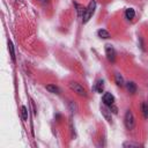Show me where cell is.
<instances>
[{
    "mask_svg": "<svg viewBox=\"0 0 148 148\" xmlns=\"http://www.w3.org/2000/svg\"><path fill=\"white\" fill-rule=\"evenodd\" d=\"M95 8H96V1L95 0H91V1L89 3V5L87 6L85 13H83V16H82V22L83 23H87L90 20V17L92 16V14H94V12H95Z\"/></svg>",
    "mask_w": 148,
    "mask_h": 148,
    "instance_id": "1",
    "label": "cell"
},
{
    "mask_svg": "<svg viewBox=\"0 0 148 148\" xmlns=\"http://www.w3.org/2000/svg\"><path fill=\"white\" fill-rule=\"evenodd\" d=\"M124 124H125L127 130H133L135 127V118H134V115L131 110L126 111L125 117H124Z\"/></svg>",
    "mask_w": 148,
    "mask_h": 148,
    "instance_id": "2",
    "label": "cell"
},
{
    "mask_svg": "<svg viewBox=\"0 0 148 148\" xmlns=\"http://www.w3.org/2000/svg\"><path fill=\"white\" fill-rule=\"evenodd\" d=\"M69 88H71L74 92H77L79 96H86V95H87L85 88H83L80 83H78V82H71V83H69Z\"/></svg>",
    "mask_w": 148,
    "mask_h": 148,
    "instance_id": "3",
    "label": "cell"
},
{
    "mask_svg": "<svg viewBox=\"0 0 148 148\" xmlns=\"http://www.w3.org/2000/svg\"><path fill=\"white\" fill-rule=\"evenodd\" d=\"M105 53H106V58L109 61L114 63L116 60V51H115L112 45H110V44L105 45Z\"/></svg>",
    "mask_w": 148,
    "mask_h": 148,
    "instance_id": "4",
    "label": "cell"
},
{
    "mask_svg": "<svg viewBox=\"0 0 148 148\" xmlns=\"http://www.w3.org/2000/svg\"><path fill=\"white\" fill-rule=\"evenodd\" d=\"M102 101H103V104L105 106H111L112 104H115V97L111 92H105L102 97Z\"/></svg>",
    "mask_w": 148,
    "mask_h": 148,
    "instance_id": "5",
    "label": "cell"
},
{
    "mask_svg": "<svg viewBox=\"0 0 148 148\" xmlns=\"http://www.w3.org/2000/svg\"><path fill=\"white\" fill-rule=\"evenodd\" d=\"M101 112H102L103 117L105 118V120H108L109 123H111L112 118H111V111H110V109H106L105 106H103V108H101Z\"/></svg>",
    "mask_w": 148,
    "mask_h": 148,
    "instance_id": "6",
    "label": "cell"
},
{
    "mask_svg": "<svg viewBox=\"0 0 148 148\" xmlns=\"http://www.w3.org/2000/svg\"><path fill=\"white\" fill-rule=\"evenodd\" d=\"M45 88H46V90H49L50 92H52V94H57V95L60 94V89L56 85H48Z\"/></svg>",
    "mask_w": 148,
    "mask_h": 148,
    "instance_id": "7",
    "label": "cell"
},
{
    "mask_svg": "<svg viewBox=\"0 0 148 148\" xmlns=\"http://www.w3.org/2000/svg\"><path fill=\"white\" fill-rule=\"evenodd\" d=\"M125 16H126L127 20H132V18H134V16H135L134 9H133V8H127V9L125 11Z\"/></svg>",
    "mask_w": 148,
    "mask_h": 148,
    "instance_id": "8",
    "label": "cell"
},
{
    "mask_svg": "<svg viewBox=\"0 0 148 148\" xmlns=\"http://www.w3.org/2000/svg\"><path fill=\"white\" fill-rule=\"evenodd\" d=\"M126 88H127V90L131 92V94H134V92L137 91V86H135V83L134 82H132V81H128L127 83H126Z\"/></svg>",
    "mask_w": 148,
    "mask_h": 148,
    "instance_id": "9",
    "label": "cell"
},
{
    "mask_svg": "<svg viewBox=\"0 0 148 148\" xmlns=\"http://www.w3.org/2000/svg\"><path fill=\"white\" fill-rule=\"evenodd\" d=\"M94 89L97 90V92H100V94H102V92H103V89H104V81H103V80H98L97 83L95 85Z\"/></svg>",
    "mask_w": 148,
    "mask_h": 148,
    "instance_id": "10",
    "label": "cell"
},
{
    "mask_svg": "<svg viewBox=\"0 0 148 148\" xmlns=\"http://www.w3.org/2000/svg\"><path fill=\"white\" fill-rule=\"evenodd\" d=\"M115 80H116V83H117V86H119V87H123V86L125 85V82H124V79H123V77L120 75L119 73H116V75H115Z\"/></svg>",
    "mask_w": 148,
    "mask_h": 148,
    "instance_id": "11",
    "label": "cell"
},
{
    "mask_svg": "<svg viewBox=\"0 0 148 148\" xmlns=\"http://www.w3.org/2000/svg\"><path fill=\"white\" fill-rule=\"evenodd\" d=\"M97 35L101 37V38H110V34L109 31H106L105 29H100L97 31Z\"/></svg>",
    "mask_w": 148,
    "mask_h": 148,
    "instance_id": "12",
    "label": "cell"
},
{
    "mask_svg": "<svg viewBox=\"0 0 148 148\" xmlns=\"http://www.w3.org/2000/svg\"><path fill=\"white\" fill-rule=\"evenodd\" d=\"M21 116H22V119H23L24 122L28 120V109H27V106H24V105L21 106Z\"/></svg>",
    "mask_w": 148,
    "mask_h": 148,
    "instance_id": "13",
    "label": "cell"
},
{
    "mask_svg": "<svg viewBox=\"0 0 148 148\" xmlns=\"http://www.w3.org/2000/svg\"><path fill=\"white\" fill-rule=\"evenodd\" d=\"M141 110H142L143 117L147 119V118H148V103H147V102H143V103L141 104Z\"/></svg>",
    "mask_w": 148,
    "mask_h": 148,
    "instance_id": "14",
    "label": "cell"
},
{
    "mask_svg": "<svg viewBox=\"0 0 148 148\" xmlns=\"http://www.w3.org/2000/svg\"><path fill=\"white\" fill-rule=\"evenodd\" d=\"M8 49H9V52H11V58L13 61H15V51H14V46H13V43L9 41L8 42Z\"/></svg>",
    "mask_w": 148,
    "mask_h": 148,
    "instance_id": "15",
    "label": "cell"
},
{
    "mask_svg": "<svg viewBox=\"0 0 148 148\" xmlns=\"http://www.w3.org/2000/svg\"><path fill=\"white\" fill-rule=\"evenodd\" d=\"M139 146H140L139 143L132 142V141H126V142L123 143V147H125V148H127V147H139Z\"/></svg>",
    "mask_w": 148,
    "mask_h": 148,
    "instance_id": "16",
    "label": "cell"
},
{
    "mask_svg": "<svg viewBox=\"0 0 148 148\" xmlns=\"http://www.w3.org/2000/svg\"><path fill=\"white\" fill-rule=\"evenodd\" d=\"M75 7L78 8V13H79V15L80 16H83V13H85V11H86V8H83V7H81L79 4H75Z\"/></svg>",
    "mask_w": 148,
    "mask_h": 148,
    "instance_id": "17",
    "label": "cell"
},
{
    "mask_svg": "<svg viewBox=\"0 0 148 148\" xmlns=\"http://www.w3.org/2000/svg\"><path fill=\"white\" fill-rule=\"evenodd\" d=\"M38 1H40L41 4H43V5H45V4H48V0H38Z\"/></svg>",
    "mask_w": 148,
    "mask_h": 148,
    "instance_id": "18",
    "label": "cell"
}]
</instances>
